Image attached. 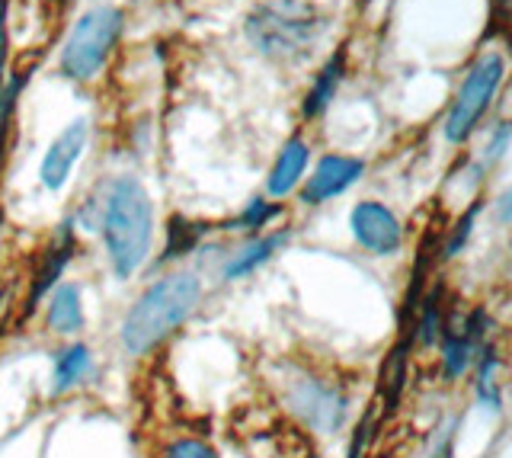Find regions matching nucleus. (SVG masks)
Segmentation results:
<instances>
[{"instance_id": "2", "label": "nucleus", "mask_w": 512, "mask_h": 458, "mask_svg": "<svg viewBox=\"0 0 512 458\" xmlns=\"http://www.w3.org/2000/svg\"><path fill=\"white\" fill-rule=\"evenodd\" d=\"M103 244L116 279H132L151 254L154 238V202L138 177H119L106 189L103 215Z\"/></svg>"}, {"instance_id": "16", "label": "nucleus", "mask_w": 512, "mask_h": 458, "mask_svg": "<svg viewBox=\"0 0 512 458\" xmlns=\"http://www.w3.org/2000/svg\"><path fill=\"white\" fill-rule=\"evenodd\" d=\"M445 314H448L445 311V282L439 279L429 292H423L420 305H416V314H413V327L404 330L410 337V346H423V350L436 346L442 337V327H445Z\"/></svg>"}, {"instance_id": "17", "label": "nucleus", "mask_w": 512, "mask_h": 458, "mask_svg": "<svg viewBox=\"0 0 512 458\" xmlns=\"http://www.w3.org/2000/svg\"><path fill=\"white\" fill-rule=\"evenodd\" d=\"M343 74H346V49H336L327 58V65L320 68L314 87L304 93V103H301L304 119H317V116L327 113V106L333 103L336 90H340V84H343Z\"/></svg>"}, {"instance_id": "13", "label": "nucleus", "mask_w": 512, "mask_h": 458, "mask_svg": "<svg viewBox=\"0 0 512 458\" xmlns=\"http://www.w3.org/2000/svg\"><path fill=\"white\" fill-rule=\"evenodd\" d=\"M93 372H96L93 350L87 343L74 340L64 346V350H58L52 359V385H48V394H52V398H61V394H68L84 385L87 378H93Z\"/></svg>"}, {"instance_id": "27", "label": "nucleus", "mask_w": 512, "mask_h": 458, "mask_svg": "<svg viewBox=\"0 0 512 458\" xmlns=\"http://www.w3.org/2000/svg\"><path fill=\"white\" fill-rule=\"evenodd\" d=\"M7 81V0H0V87Z\"/></svg>"}, {"instance_id": "25", "label": "nucleus", "mask_w": 512, "mask_h": 458, "mask_svg": "<svg viewBox=\"0 0 512 458\" xmlns=\"http://www.w3.org/2000/svg\"><path fill=\"white\" fill-rule=\"evenodd\" d=\"M506 151H509V125L506 122H500L493 129V135H490V141H487V148H484V154H480V173L484 170H490L493 164H500L503 157H506Z\"/></svg>"}, {"instance_id": "6", "label": "nucleus", "mask_w": 512, "mask_h": 458, "mask_svg": "<svg viewBox=\"0 0 512 458\" xmlns=\"http://www.w3.org/2000/svg\"><path fill=\"white\" fill-rule=\"evenodd\" d=\"M285 404L288 410L308 426V430L330 436L340 433L349 420V394L340 382L314 372H298L285 385Z\"/></svg>"}, {"instance_id": "7", "label": "nucleus", "mask_w": 512, "mask_h": 458, "mask_svg": "<svg viewBox=\"0 0 512 458\" xmlns=\"http://www.w3.org/2000/svg\"><path fill=\"white\" fill-rule=\"evenodd\" d=\"M493 340V314L477 305L468 314H445V327L439 337V369L445 382H458L474 369L480 346Z\"/></svg>"}, {"instance_id": "18", "label": "nucleus", "mask_w": 512, "mask_h": 458, "mask_svg": "<svg viewBox=\"0 0 512 458\" xmlns=\"http://www.w3.org/2000/svg\"><path fill=\"white\" fill-rule=\"evenodd\" d=\"M285 244H288V231H276V234H266V238L250 241L244 250H240V254H234L228 263H224L221 279L234 282V279H244V276L256 273L263 263H269L272 257H276Z\"/></svg>"}, {"instance_id": "5", "label": "nucleus", "mask_w": 512, "mask_h": 458, "mask_svg": "<svg viewBox=\"0 0 512 458\" xmlns=\"http://www.w3.org/2000/svg\"><path fill=\"white\" fill-rule=\"evenodd\" d=\"M503 77H506V61L500 52H484L474 61V68L464 77L458 97L445 116V138L452 141V145H464V141L471 138V132L493 106L496 93H500Z\"/></svg>"}, {"instance_id": "1", "label": "nucleus", "mask_w": 512, "mask_h": 458, "mask_svg": "<svg viewBox=\"0 0 512 458\" xmlns=\"http://www.w3.org/2000/svg\"><path fill=\"white\" fill-rule=\"evenodd\" d=\"M202 305V282L196 273H170L151 282L119 324V343L128 356H148L167 343Z\"/></svg>"}, {"instance_id": "15", "label": "nucleus", "mask_w": 512, "mask_h": 458, "mask_svg": "<svg viewBox=\"0 0 512 458\" xmlns=\"http://www.w3.org/2000/svg\"><path fill=\"white\" fill-rule=\"evenodd\" d=\"M477 375H474V401L490 410V414H503V382H500V369H503V356L496 340H487L480 346V353L474 359Z\"/></svg>"}, {"instance_id": "8", "label": "nucleus", "mask_w": 512, "mask_h": 458, "mask_svg": "<svg viewBox=\"0 0 512 458\" xmlns=\"http://www.w3.org/2000/svg\"><path fill=\"white\" fill-rule=\"evenodd\" d=\"M349 228L359 247H365L375 257H394L404 247V225L384 202H356L349 212Z\"/></svg>"}, {"instance_id": "20", "label": "nucleus", "mask_w": 512, "mask_h": 458, "mask_svg": "<svg viewBox=\"0 0 512 458\" xmlns=\"http://www.w3.org/2000/svg\"><path fill=\"white\" fill-rule=\"evenodd\" d=\"M205 234H208V225H202V221H189L183 215H173L167 221V244H164V254L157 257V263L164 266V263H173L180 257H189Z\"/></svg>"}, {"instance_id": "10", "label": "nucleus", "mask_w": 512, "mask_h": 458, "mask_svg": "<svg viewBox=\"0 0 512 458\" xmlns=\"http://www.w3.org/2000/svg\"><path fill=\"white\" fill-rule=\"evenodd\" d=\"M87 119H74L68 129H64L52 145H48L45 157H42V167H39V180L48 193H58V189L68 186L71 180V170L77 167V161L84 157L87 148Z\"/></svg>"}, {"instance_id": "3", "label": "nucleus", "mask_w": 512, "mask_h": 458, "mask_svg": "<svg viewBox=\"0 0 512 458\" xmlns=\"http://www.w3.org/2000/svg\"><path fill=\"white\" fill-rule=\"evenodd\" d=\"M327 13L308 0H269L247 17V39L272 61H298L327 33Z\"/></svg>"}, {"instance_id": "21", "label": "nucleus", "mask_w": 512, "mask_h": 458, "mask_svg": "<svg viewBox=\"0 0 512 458\" xmlns=\"http://www.w3.org/2000/svg\"><path fill=\"white\" fill-rule=\"evenodd\" d=\"M282 215V205L276 202H266L263 196H256L244 205V212H240L228 228L234 231H256V228H266L272 218H279Z\"/></svg>"}, {"instance_id": "23", "label": "nucleus", "mask_w": 512, "mask_h": 458, "mask_svg": "<svg viewBox=\"0 0 512 458\" xmlns=\"http://www.w3.org/2000/svg\"><path fill=\"white\" fill-rule=\"evenodd\" d=\"M458 430H461V417H448L445 423H439L436 430H432V436H429L426 458H455Z\"/></svg>"}, {"instance_id": "26", "label": "nucleus", "mask_w": 512, "mask_h": 458, "mask_svg": "<svg viewBox=\"0 0 512 458\" xmlns=\"http://www.w3.org/2000/svg\"><path fill=\"white\" fill-rule=\"evenodd\" d=\"M368 439H372V417H365V420H362V426L356 430V436H352V442H349L346 458H362V455H365V446H368Z\"/></svg>"}, {"instance_id": "24", "label": "nucleus", "mask_w": 512, "mask_h": 458, "mask_svg": "<svg viewBox=\"0 0 512 458\" xmlns=\"http://www.w3.org/2000/svg\"><path fill=\"white\" fill-rule=\"evenodd\" d=\"M160 458H218V452L208 446L205 439L180 436V439H173L164 452H160Z\"/></svg>"}, {"instance_id": "19", "label": "nucleus", "mask_w": 512, "mask_h": 458, "mask_svg": "<svg viewBox=\"0 0 512 458\" xmlns=\"http://www.w3.org/2000/svg\"><path fill=\"white\" fill-rule=\"evenodd\" d=\"M410 337L404 334L400 343L391 350V356L384 359L381 366V398H384V414H394L400 398L407 391V378H410Z\"/></svg>"}, {"instance_id": "22", "label": "nucleus", "mask_w": 512, "mask_h": 458, "mask_svg": "<svg viewBox=\"0 0 512 458\" xmlns=\"http://www.w3.org/2000/svg\"><path fill=\"white\" fill-rule=\"evenodd\" d=\"M480 209H484V199H474V202H471V209L455 221V228H452V234H448V241H445V247H442V260H455V257L461 254V250L468 247L471 234H474V221H477Z\"/></svg>"}, {"instance_id": "4", "label": "nucleus", "mask_w": 512, "mask_h": 458, "mask_svg": "<svg viewBox=\"0 0 512 458\" xmlns=\"http://www.w3.org/2000/svg\"><path fill=\"white\" fill-rule=\"evenodd\" d=\"M125 13L119 7H93L71 29L68 42L61 49V74L68 81H93L109 61L112 49L122 36Z\"/></svg>"}, {"instance_id": "14", "label": "nucleus", "mask_w": 512, "mask_h": 458, "mask_svg": "<svg viewBox=\"0 0 512 458\" xmlns=\"http://www.w3.org/2000/svg\"><path fill=\"white\" fill-rule=\"evenodd\" d=\"M308 161H311V145L304 138H288L276 164L269 170V180H266V193L272 199H285L288 193H295L298 183L304 180V170H308Z\"/></svg>"}, {"instance_id": "11", "label": "nucleus", "mask_w": 512, "mask_h": 458, "mask_svg": "<svg viewBox=\"0 0 512 458\" xmlns=\"http://www.w3.org/2000/svg\"><path fill=\"white\" fill-rule=\"evenodd\" d=\"M74 254H77L74 228H71V221H61L58 231H55V238H52V244H48L45 257H42V263H39L36 276H32L29 298H26V308H23L26 318L45 302L48 292H52V289L58 286V282H61V273L68 270V263L74 260Z\"/></svg>"}, {"instance_id": "28", "label": "nucleus", "mask_w": 512, "mask_h": 458, "mask_svg": "<svg viewBox=\"0 0 512 458\" xmlns=\"http://www.w3.org/2000/svg\"><path fill=\"white\" fill-rule=\"evenodd\" d=\"M509 23V13H506V0H493V17H490V29L484 33V39H493L496 33H503Z\"/></svg>"}, {"instance_id": "12", "label": "nucleus", "mask_w": 512, "mask_h": 458, "mask_svg": "<svg viewBox=\"0 0 512 458\" xmlns=\"http://www.w3.org/2000/svg\"><path fill=\"white\" fill-rule=\"evenodd\" d=\"M42 305H45V324L52 334L74 337L84 330V324H87L84 292H80V286H74V282H58Z\"/></svg>"}, {"instance_id": "9", "label": "nucleus", "mask_w": 512, "mask_h": 458, "mask_svg": "<svg viewBox=\"0 0 512 458\" xmlns=\"http://www.w3.org/2000/svg\"><path fill=\"white\" fill-rule=\"evenodd\" d=\"M365 173L362 157L349 154H327L320 157L317 167L311 170L308 183L301 186V202L304 205H324L336 196H343L352 183H359Z\"/></svg>"}]
</instances>
